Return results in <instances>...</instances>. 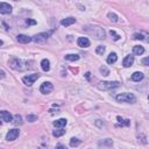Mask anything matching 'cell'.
<instances>
[{"instance_id": "6da1fadb", "label": "cell", "mask_w": 149, "mask_h": 149, "mask_svg": "<svg viewBox=\"0 0 149 149\" xmlns=\"http://www.w3.org/2000/svg\"><path fill=\"white\" fill-rule=\"evenodd\" d=\"M84 30L86 33H88L90 35H93L95 38H99V40L105 38V35H106L104 28H101L99 26H86L84 28Z\"/></svg>"}, {"instance_id": "e0dca14e", "label": "cell", "mask_w": 149, "mask_h": 149, "mask_svg": "<svg viewBox=\"0 0 149 149\" xmlns=\"http://www.w3.org/2000/svg\"><path fill=\"white\" fill-rule=\"evenodd\" d=\"M143 77H144V74H143L142 72L136 71V72H134V73L132 74V80H134V81H140V80L143 79Z\"/></svg>"}, {"instance_id": "4316f807", "label": "cell", "mask_w": 149, "mask_h": 149, "mask_svg": "<svg viewBox=\"0 0 149 149\" xmlns=\"http://www.w3.org/2000/svg\"><path fill=\"white\" fill-rule=\"evenodd\" d=\"M27 120H28L29 122H34V121H36V120H37V115L29 114V115H27Z\"/></svg>"}, {"instance_id": "d4e9b609", "label": "cell", "mask_w": 149, "mask_h": 149, "mask_svg": "<svg viewBox=\"0 0 149 149\" xmlns=\"http://www.w3.org/2000/svg\"><path fill=\"white\" fill-rule=\"evenodd\" d=\"M105 50H106V48H105L104 45H98L97 49H95V52H97L98 55H102V54L105 52Z\"/></svg>"}, {"instance_id": "ffe728a7", "label": "cell", "mask_w": 149, "mask_h": 149, "mask_svg": "<svg viewBox=\"0 0 149 149\" xmlns=\"http://www.w3.org/2000/svg\"><path fill=\"white\" fill-rule=\"evenodd\" d=\"M133 52H134V55L140 56V55H142V54L144 52V48H143L142 45H135V47L133 48Z\"/></svg>"}, {"instance_id": "3957f363", "label": "cell", "mask_w": 149, "mask_h": 149, "mask_svg": "<svg viewBox=\"0 0 149 149\" xmlns=\"http://www.w3.org/2000/svg\"><path fill=\"white\" fill-rule=\"evenodd\" d=\"M120 85L119 81H107V80H104V81H99L98 84V88L100 91H108V90H112V88H115Z\"/></svg>"}, {"instance_id": "5b68a950", "label": "cell", "mask_w": 149, "mask_h": 149, "mask_svg": "<svg viewBox=\"0 0 149 149\" xmlns=\"http://www.w3.org/2000/svg\"><path fill=\"white\" fill-rule=\"evenodd\" d=\"M38 77H40V74H38V73L28 74V76L22 77V81H23V84H24V85H27V86H31V85L34 84V81L38 79Z\"/></svg>"}, {"instance_id": "83f0119b", "label": "cell", "mask_w": 149, "mask_h": 149, "mask_svg": "<svg viewBox=\"0 0 149 149\" xmlns=\"http://www.w3.org/2000/svg\"><path fill=\"white\" fill-rule=\"evenodd\" d=\"M109 35H111V36H113V38H114L115 41H118V40L120 38V36H119L114 30H109Z\"/></svg>"}, {"instance_id": "836d02e7", "label": "cell", "mask_w": 149, "mask_h": 149, "mask_svg": "<svg viewBox=\"0 0 149 149\" xmlns=\"http://www.w3.org/2000/svg\"><path fill=\"white\" fill-rule=\"evenodd\" d=\"M56 149H68L65 146H63V144H57L56 146Z\"/></svg>"}, {"instance_id": "d6986e66", "label": "cell", "mask_w": 149, "mask_h": 149, "mask_svg": "<svg viewBox=\"0 0 149 149\" xmlns=\"http://www.w3.org/2000/svg\"><path fill=\"white\" fill-rule=\"evenodd\" d=\"M64 58L66 61H70V62H76V61L79 59V56L77 54H68V55L64 56Z\"/></svg>"}, {"instance_id": "5bb4252c", "label": "cell", "mask_w": 149, "mask_h": 149, "mask_svg": "<svg viewBox=\"0 0 149 149\" xmlns=\"http://www.w3.org/2000/svg\"><path fill=\"white\" fill-rule=\"evenodd\" d=\"M74 22H76V19L72 17V16H69V17H66V19H63V20L61 21V24L64 26V27H68V26L73 24Z\"/></svg>"}, {"instance_id": "7a4b0ae2", "label": "cell", "mask_w": 149, "mask_h": 149, "mask_svg": "<svg viewBox=\"0 0 149 149\" xmlns=\"http://www.w3.org/2000/svg\"><path fill=\"white\" fill-rule=\"evenodd\" d=\"M115 99L119 102H127V104H134L136 101V97L133 93H120L115 97Z\"/></svg>"}, {"instance_id": "8992f818", "label": "cell", "mask_w": 149, "mask_h": 149, "mask_svg": "<svg viewBox=\"0 0 149 149\" xmlns=\"http://www.w3.org/2000/svg\"><path fill=\"white\" fill-rule=\"evenodd\" d=\"M8 64L13 70H19V71L23 70V62L21 59H19V58H12L8 62Z\"/></svg>"}, {"instance_id": "7c38bea8", "label": "cell", "mask_w": 149, "mask_h": 149, "mask_svg": "<svg viewBox=\"0 0 149 149\" xmlns=\"http://www.w3.org/2000/svg\"><path fill=\"white\" fill-rule=\"evenodd\" d=\"M16 40H17L19 43L27 44V43H29V42L31 41V37H29V36H27V35H23V34H20V35L16 36Z\"/></svg>"}, {"instance_id": "d590c367", "label": "cell", "mask_w": 149, "mask_h": 149, "mask_svg": "<svg viewBox=\"0 0 149 149\" xmlns=\"http://www.w3.org/2000/svg\"><path fill=\"white\" fill-rule=\"evenodd\" d=\"M2 44H3V42H2V41H1V40H0V47H1V45H2Z\"/></svg>"}, {"instance_id": "cb8c5ba5", "label": "cell", "mask_w": 149, "mask_h": 149, "mask_svg": "<svg viewBox=\"0 0 149 149\" xmlns=\"http://www.w3.org/2000/svg\"><path fill=\"white\" fill-rule=\"evenodd\" d=\"M107 16H108V19L112 21V22H118V15L115 14V13H108L107 14Z\"/></svg>"}, {"instance_id": "4dcf8cb0", "label": "cell", "mask_w": 149, "mask_h": 149, "mask_svg": "<svg viewBox=\"0 0 149 149\" xmlns=\"http://www.w3.org/2000/svg\"><path fill=\"white\" fill-rule=\"evenodd\" d=\"M26 23L27 24H36V21L35 20H31V19H27L26 20Z\"/></svg>"}, {"instance_id": "ba28073f", "label": "cell", "mask_w": 149, "mask_h": 149, "mask_svg": "<svg viewBox=\"0 0 149 149\" xmlns=\"http://www.w3.org/2000/svg\"><path fill=\"white\" fill-rule=\"evenodd\" d=\"M19 134H20V130H19V129H16V128L9 129L8 133L6 134V140H7V141H14V140L17 139Z\"/></svg>"}, {"instance_id": "44dd1931", "label": "cell", "mask_w": 149, "mask_h": 149, "mask_svg": "<svg viewBox=\"0 0 149 149\" xmlns=\"http://www.w3.org/2000/svg\"><path fill=\"white\" fill-rule=\"evenodd\" d=\"M12 122H13L15 126L21 125V123H22V116H21V115H19V114L14 115V116H13V119H12Z\"/></svg>"}, {"instance_id": "7402d4cb", "label": "cell", "mask_w": 149, "mask_h": 149, "mask_svg": "<svg viewBox=\"0 0 149 149\" xmlns=\"http://www.w3.org/2000/svg\"><path fill=\"white\" fill-rule=\"evenodd\" d=\"M64 134H65V130H63V128H61V129H57V130H54V132H52V135H54V136H56V137L63 136Z\"/></svg>"}, {"instance_id": "484cf974", "label": "cell", "mask_w": 149, "mask_h": 149, "mask_svg": "<svg viewBox=\"0 0 149 149\" xmlns=\"http://www.w3.org/2000/svg\"><path fill=\"white\" fill-rule=\"evenodd\" d=\"M116 119H118V121H119V122H120V123H121V125H125V126H128V125H129V123H130V122H129V120H128V119H126V120H123V119H122V118H121V116H118V118H116Z\"/></svg>"}, {"instance_id": "f546056e", "label": "cell", "mask_w": 149, "mask_h": 149, "mask_svg": "<svg viewBox=\"0 0 149 149\" xmlns=\"http://www.w3.org/2000/svg\"><path fill=\"white\" fill-rule=\"evenodd\" d=\"M100 71L104 73V76H108V73H109V71H108L105 66H101V68H100Z\"/></svg>"}, {"instance_id": "52a82bcc", "label": "cell", "mask_w": 149, "mask_h": 149, "mask_svg": "<svg viewBox=\"0 0 149 149\" xmlns=\"http://www.w3.org/2000/svg\"><path fill=\"white\" fill-rule=\"evenodd\" d=\"M52 90H54V85H52L50 81H44V83H42L41 86H40V91H41V93H43V94H48V93H50Z\"/></svg>"}, {"instance_id": "d6a6232c", "label": "cell", "mask_w": 149, "mask_h": 149, "mask_svg": "<svg viewBox=\"0 0 149 149\" xmlns=\"http://www.w3.org/2000/svg\"><path fill=\"white\" fill-rule=\"evenodd\" d=\"M5 77H6V73H5V71L0 69V79H2V78H5Z\"/></svg>"}, {"instance_id": "30bf717a", "label": "cell", "mask_w": 149, "mask_h": 149, "mask_svg": "<svg viewBox=\"0 0 149 149\" xmlns=\"http://www.w3.org/2000/svg\"><path fill=\"white\" fill-rule=\"evenodd\" d=\"M77 44L80 48H87V47H90V40L87 37H79L77 40Z\"/></svg>"}, {"instance_id": "2e32d148", "label": "cell", "mask_w": 149, "mask_h": 149, "mask_svg": "<svg viewBox=\"0 0 149 149\" xmlns=\"http://www.w3.org/2000/svg\"><path fill=\"white\" fill-rule=\"evenodd\" d=\"M41 68H42V70L44 72H48L50 70V62H49V59H47V58L42 59L41 61Z\"/></svg>"}, {"instance_id": "4fadbf2b", "label": "cell", "mask_w": 149, "mask_h": 149, "mask_svg": "<svg viewBox=\"0 0 149 149\" xmlns=\"http://www.w3.org/2000/svg\"><path fill=\"white\" fill-rule=\"evenodd\" d=\"M133 63H134V56H132V55L126 56V57L123 58V61H122V65H123L125 68H129Z\"/></svg>"}, {"instance_id": "277c9868", "label": "cell", "mask_w": 149, "mask_h": 149, "mask_svg": "<svg viewBox=\"0 0 149 149\" xmlns=\"http://www.w3.org/2000/svg\"><path fill=\"white\" fill-rule=\"evenodd\" d=\"M51 30L50 31H47V33H40V34H36V35H34L33 37H31V41H34L35 43H44L48 38H49V36L51 35Z\"/></svg>"}, {"instance_id": "f1b7e54d", "label": "cell", "mask_w": 149, "mask_h": 149, "mask_svg": "<svg viewBox=\"0 0 149 149\" xmlns=\"http://www.w3.org/2000/svg\"><path fill=\"white\" fill-rule=\"evenodd\" d=\"M133 38H135V40H144V36H143L142 34H139V33H135V34L133 35Z\"/></svg>"}, {"instance_id": "603a6c76", "label": "cell", "mask_w": 149, "mask_h": 149, "mask_svg": "<svg viewBox=\"0 0 149 149\" xmlns=\"http://www.w3.org/2000/svg\"><path fill=\"white\" fill-rule=\"evenodd\" d=\"M80 144V140H78L77 137H72L71 140H70V146L71 147H77V146H79Z\"/></svg>"}, {"instance_id": "9c48e42d", "label": "cell", "mask_w": 149, "mask_h": 149, "mask_svg": "<svg viewBox=\"0 0 149 149\" xmlns=\"http://www.w3.org/2000/svg\"><path fill=\"white\" fill-rule=\"evenodd\" d=\"M0 13L1 14H10L12 13V6L7 2H0Z\"/></svg>"}, {"instance_id": "e575fe53", "label": "cell", "mask_w": 149, "mask_h": 149, "mask_svg": "<svg viewBox=\"0 0 149 149\" xmlns=\"http://www.w3.org/2000/svg\"><path fill=\"white\" fill-rule=\"evenodd\" d=\"M90 74H91L90 72H86V73H85V77H86V79H90Z\"/></svg>"}, {"instance_id": "1f68e13d", "label": "cell", "mask_w": 149, "mask_h": 149, "mask_svg": "<svg viewBox=\"0 0 149 149\" xmlns=\"http://www.w3.org/2000/svg\"><path fill=\"white\" fill-rule=\"evenodd\" d=\"M142 63H143V65H146V66L149 65V58H148V57L143 58V59H142Z\"/></svg>"}, {"instance_id": "9a60e30c", "label": "cell", "mask_w": 149, "mask_h": 149, "mask_svg": "<svg viewBox=\"0 0 149 149\" xmlns=\"http://www.w3.org/2000/svg\"><path fill=\"white\" fill-rule=\"evenodd\" d=\"M66 123H68V120L66 119H58V120H56L55 122H54V126L56 127V128H58V129H61V128H63V127H65L66 126Z\"/></svg>"}, {"instance_id": "ac0fdd59", "label": "cell", "mask_w": 149, "mask_h": 149, "mask_svg": "<svg viewBox=\"0 0 149 149\" xmlns=\"http://www.w3.org/2000/svg\"><path fill=\"white\" fill-rule=\"evenodd\" d=\"M116 59H118V55H116L115 52H111V54L107 56L106 62H107L108 64H113V63H115V62H116Z\"/></svg>"}, {"instance_id": "8fae6325", "label": "cell", "mask_w": 149, "mask_h": 149, "mask_svg": "<svg viewBox=\"0 0 149 149\" xmlns=\"http://www.w3.org/2000/svg\"><path fill=\"white\" fill-rule=\"evenodd\" d=\"M0 119H1L2 121L9 122V121H12L13 116H12V114H10L8 111H0Z\"/></svg>"}]
</instances>
